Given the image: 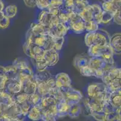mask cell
<instances>
[{"label":"cell","instance_id":"6da1fadb","mask_svg":"<svg viewBox=\"0 0 121 121\" xmlns=\"http://www.w3.org/2000/svg\"><path fill=\"white\" fill-rule=\"evenodd\" d=\"M88 97L103 101L104 102L110 101L111 92L108 90L103 83H93L87 87Z\"/></svg>","mask_w":121,"mask_h":121},{"label":"cell","instance_id":"7a4b0ae2","mask_svg":"<svg viewBox=\"0 0 121 121\" xmlns=\"http://www.w3.org/2000/svg\"><path fill=\"white\" fill-rule=\"evenodd\" d=\"M25 42H29L33 44L41 47L45 50L52 48V36L49 33L42 35H33L30 29L28 30L26 36Z\"/></svg>","mask_w":121,"mask_h":121},{"label":"cell","instance_id":"3957f363","mask_svg":"<svg viewBox=\"0 0 121 121\" xmlns=\"http://www.w3.org/2000/svg\"><path fill=\"white\" fill-rule=\"evenodd\" d=\"M61 93L64 96L65 99L71 106L77 104L82 99V94L77 90L74 89L71 86L64 87L60 88Z\"/></svg>","mask_w":121,"mask_h":121},{"label":"cell","instance_id":"277c9868","mask_svg":"<svg viewBox=\"0 0 121 121\" xmlns=\"http://www.w3.org/2000/svg\"><path fill=\"white\" fill-rule=\"evenodd\" d=\"M69 16L68 26L69 29L77 34H81L85 32V22L78 14L72 12L69 13Z\"/></svg>","mask_w":121,"mask_h":121},{"label":"cell","instance_id":"5b68a950","mask_svg":"<svg viewBox=\"0 0 121 121\" xmlns=\"http://www.w3.org/2000/svg\"><path fill=\"white\" fill-rule=\"evenodd\" d=\"M1 114L5 115L12 120L23 121L25 116L23 115L20 106L16 103L10 106L1 107Z\"/></svg>","mask_w":121,"mask_h":121},{"label":"cell","instance_id":"8992f818","mask_svg":"<svg viewBox=\"0 0 121 121\" xmlns=\"http://www.w3.org/2000/svg\"><path fill=\"white\" fill-rule=\"evenodd\" d=\"M110 41V35L103 29H98L94 32L93 45L109 46Z\"/></svg>","mask_w":121,"mask_h":121},{"label":"cell","instance_id":"52a82bcc","mask_svg":"<svg viewBox=\"0 0 121 121\" xmlns=\"http://www.w3.org/2000/svg\"><path fill=\"white\" fill-rule=\"evenodd\" d=\"M4 90L9 94L13 96L22 92V84L16 76L14 79L7 80Z\"/></svg>","mask_w":121,"mask_h":121},{"label":"cell","instance_id":"ba28073f","mask_svg":"<svg viewBox=\"0 0 121 121\" xmlns=\"http://www.w3.org/2000/svg\"><path fill=\"white\" fill-rule=\"evenodd\" d=\"M56 81L53 77H51L47 81L37 84V92L41 97L48 95L51 88L56 87Z\"/></svg>","mask_w":121,"mask_h":121},{"label":"cell","instance_id":"9c48e42d","mask_svg":"<svg viewBox=\"0 0 121 121\" xmlns=\"http://www.w3.org/2000/svg\"><path fill=\"white\" fill-rule=\"evenodd\" d=\"M106 64L102 57H90L88 66L96 72V77H102V70Z\"/></svg>","mask_w":121,"mask_h":121},{"label":"cell","instance_id":"30bf717a","mask_svg":"<svg viewBox=\"0 0 121 121\" xmlns=\"http://www.w3.org/2000/svg\"><path fill=\"white\" fill-rule=\"evenodd\" d=\"M108 52H113L110 46L93 45L89 47L88 55L90 57H101Z\"/></svg>","mask_w":121,"mask_h":121},{"label":"cell","instance_id":"8fae6325","mask_svg":"<svg viewBox=\"0 0 121 121\" xmlns=\"http://www.w3.org/2000/svg\"><path fill=\"white\" fill-rule=\"evenodd\" d=\"M69 29L67 25L59 23L53 28L49 29V33L51 36L56 38H64L68 33Z\"/></svg>","mask_w":121,"mask_h":121},{"label":"cell","instance_id":"7c38bea8","mask_svg":"<svg viewBox=\"0 0 121 121\" xmlns=\"http://www.w3.org/2000/svg\"><path fill=\"white\" fill-rule=\"evenodd\" d=\"M43 57L48 67L54 66L59 61V53L54 48L45 51Z\"/></svg>","mask_w":121,"mask_h":121},{"label":"cell","instance_id":"4fadbf2b","mask_svg":"<svg viewBox=\"0 0 121 121\" xmlns=\"http://www.w3.org/2000/svg\"><path fill=\"white\" fill-rule=\"evenodd\" d=\"M104 101L94 98L87 97L85 100V105L88 108L89 111H103Z\"/></svg>","mask_w":121,"mask_h":121},{"label":"cell","instance_id":"5bb4252c","mask_svg":"<svg viewBox=\"0 0 121 121\" xmlns=\"http://www.w3.org/2000/svg\"><path fill=\"white\" fill-rule=\"evenodd\" d=\"M110 46L113 52V54L121 55V34L116 33L110 36Z\"/></svg>","mask_w":121,"mask_h":121},{"label":"cell","instance_id":"9a60e30c","mask_svg":"<svg viewBox=\"0 0 121 121\" xmlns=\"http://www.w3.org/2000/svg\"><path fill=\"white\" fill-rule=\"evenodd\" d=\"M56 85L58 88L64 87L71 86V79L69 75L66 73H59L57 74L55 77Z\"/></svg>","mask_w":121,"mask_h":121},{"label":"cell","instance_id":"2e32d148","mask_svg":"<svg viewBox=\"0 0 121 121\" xmlns=\"http://www.w3.org/2000/svg\"><path fill=\"white\" fill-rule=\"evenodd\" d=\"M89 59L90 56L84 54L77 55L73 59V65L78 70H80L81 68L89 65Z\"/></svg>","mask_w":121,"mask_h":121},{"label":"cell","instance_id":"e0dca14e","mask_svg":"<svg viewBox=\"0 0 121 121\" xmlns=\"http://www.w3.org/2000/svg\"><path fill=\"white\" fill-rule=\"evenodd\" d=\"M57 117H63L68 115L71 105L68 104L65 99H63L57 103Z\"/></svg>","mask_w":121,"mask_h":121},{"label":"cell","instance_id":"ac0fdd59","mask_svg":"<svg viewBox=\"0 0 121 121\" xmlns=\"http://www.w3.org/2000/svg\"><path fill=\"white\" fill-rule=\"evenodd\" d=\"M17 77L22 85L34 77V73L30 67L27 69L19 70Z\"/></svg>","mask_w":121,"mask_h":121},{"label":"cell","instance_id":"d6986e66","mask_svg":"<svg viewBox=\"0 0 121 121\" xmlns=\"http://www.w3.org/2000/svg\"><path fill=\"white\" fill-rule=\"evenodd\" d=\"M27 116L31 121H40L43 117L42 111L39 105H35L31 107Z\"/></svg>","mask_w":121,"mask_h":121},{"label":"cell","instance_id":"ffe728a7","mask_svg":"<svg viewBox=\"0 0 121 121\" xmlns=\"http://www.w3.org/2000/svg\"><path fill=\"white\" fill-rule=\"evenodd\" d=\"M29 29L33 35H45L49 32V29L41 25L38 22L31 23Z\"/></svg>","mask_w":121,"mask_h":121},{"label":"cell","instance_id":"44dd1931","mask_svg":"<svg viewBox=\"0 0 121 121\" xmlns=\"http://www.w3.org/2000/svg\"><path fill=\"white\" fill-rule=\"evenodd\" d=\"M52 16L53 15H51L46 9L43 10L40 12L39 17H38V23L41 25H43L44 27L48 28V27L51 22V20H52Z\"/></svg>","mask_w":121,"mask_h":121},{"label":"cell","instance_id":"7402d4cb","mask_svg":"<svg viewBox=\"0 0 121 121\" xmlns=\"http://www.w3.org/2000/svg\"><path fill=\"white\" fill-rule=\"evenodd\" d=\"M36 91H37V83L34 77L22 85V92L28 95L34 94L36 93Z\"/></svg>","mask_w":121,"mask_h":121},{"label":"cell","instance_id":"603a6c76","mask_svg":"<svg viewBox=\"0 0 121 121\" xmlns=\"http://www.w3.org/2000/svg\"><path fill=\"white\" fill-rule=\"evenodd\" d=\"M82 19L84 22H88L93 20L94 18V10H93L92 5H90L86 7L84 10L78 14Z\"/></svg>","mask_w":121,"mask_h":121},{"label":"cell","instance_id":"cb8c5ba5","mask_svg":"<svg viewBox=\"0 0 121 121\" xmlns=\"http://www.w3.org/2000/svg\"><path fill=\"white\" fill-rule=\"evenodd\" d=\"M110 102L116 108H121V89L111 93Z\"/></svg>","mask_w":121,"mask_h":121},{"label":"cell","instance_id":"d4e9b609","mask_svg":"<svg viewBox=\"0 0 121 121\" xmlns=\"http://www.w3.org/2000/svg\"><path fill=\"white\" fill-rule=\"evenodd\" d=\"M51 77V73L47 70L42 72H37L36 73H34V78L37 84L46 81Z\"/></svg>","mask_w":121,"mask_h":121},{"label":"cell","instance_id":"484cf974","mask_svg":"<svg viewBox=\"0 0 121 121\" xmlns=\"http://www.w3.org/2000/svg\"><path fill=\"white\" fill-rule=\"evenodd\" d=\"M33 60L35 61V67H36L37 72H42V71L46 70L48 67L47 62H46L45 59H44L43 56L36 58Z\"/></svg>","mask_w":121,"mask_h":121},{"label":"cell","instance_id":"4316f807","mask_svg":"<svg viewBox=\"0 0 121 121\" xmlns=\"http://www.w3.org/2000/svg\"><path fill=\"white\" fill-rule=\"evenodd\" d=\"M89 5V1L87 0H77L73 6V12L80 14Z\"/></svg>","mask_w":121,"mask_h":121},{"label":"cell","instance_id":"83f0119b","mask_svg":"<svg viewBox=\"0 0 121 121\" xmlns=\"http://www.w3.org/2000/svg\"><path fill=\"white\" fill-rule=\"evenodd\" d=\"M18 70L13 65L5 67V76L8 79H12L17 76Z\"/></svg>","mask_w":121,"mask_h":121},{"label":"cell","instance_id":"f1b7e54d","mask_svg":"<svg viewBox=\"0 0 121 121\" xmlns=\"http://www.w3.org/2000/svg\"><path fill=\"white\" fill-rule=\"evenodd\" d=\"M13 65L15 66L18 70H22L30 68L29 63L28 61L22 58L15 59L13 63Z\"/></svg>","mask_w":121,"mask_h":121},{"label":"cell","instance_id":"f546056e","mask_svg":"<svg viewBox=\"0 0 121 121\" xmlns=\"http://www.w3.org/2000/svg\"><path fill=\"white\" fill-rule=\"evenodd\" d=\"M121 110L105 113L103 121H121Z\"/></svg>","mask_w":121,"mask_h":121},{"label":"cell","instance_id":"4dcf8cb0","mask_svg":"<svg viewBox=\"0 0 121 121\" xmlns=\"http://www.w3.org/2000/svg\"><path fill=\"white\" fill-rule=\"evenodd\" d=\"M81 106L78 103V104L71 106V108L68 113V116L72 118H75V117H78L79 115L81 114Z\"/></svg>","mask_w":121,"mask_h":121},{"label":"cell","instance_id":"1f68e13d","mask_svg":"<svg viewBox=\"0 0 121 121\" xmlns=\"http://www.w3.org/2000/svg\"><path fill=\"white\" fill-rule=\"evenodd\" d=\"M17 8L15 5H9L5 7L4 13L5 16L9 18H12L16 16L17 13Z\"/></svg>","mask_w":121,"mask_h":121},{"label":"cell","instance_id":"d6a6232c","mask_svg":"<svg viewBox=\"0 0 121 121\" xmlns=\"http://www.w3.org/2000/svg\"><path fill=\"white\" fill-rule=\"evenodd\" d=\"M113 15L114 14L113 13L103 10L100 17L99 24H107L109 23L113 19Z\"/></svg>","mask_w":121,"mask_h":121},{"label":"cell","instance_id":"836d02e7","mask_svg":"<svg viewBox=\"0 0 121 121\" xmlns=\"http://www.w3.org/2000/svg\"><path fill=\"white\" fill-rule=\"evenodd\" d=\"M80 72L81 75L83 76H86V77H96L97 76L96 75V72L89 66H86L85 67L81 68L80 70Z\"/></svg>","mask_w":121,"mask_h":121},{"label":"cell","instance_id":"e575fe53","mask_svg":"<svg viewBox=\"0 0 121 121\" xmlns=\"http://www.w3.org/2000/svg\"><path fill=\"white\" fill-rule=\"evenodd\" d=\"M64 41V38H56L52 36V48L59 52L62 48Z\"/></svg>","mask_w":121,"mask_h":121},{"label":"cell","instance_id":"d590c367","mask_svg":"<svg viewBox=\"0 0 121 121\" xmlns=\"http://www.w3.org/2000/svg\"><path fill=\"white\" fill-rule=\"evenodd\" d=\"M41 96L37 93H35L32 95H30L28 96V102L30 104L31 106H35V105H39L40 103V99H41Z\"/></svg>","mask_w":121,"mask_h":121},{"label":"cell","instance_id":"8d00e7d4","mask_svg":"<svg viewBox=\"0 0 121 121\" xmlns=\"http://www.w3.org/2000/svg\"><path fill=\"white\" fill-rule=\"evenodd\" d=\"M10 25V18L4 15V12H0V29H5Z\"/></svg>","mask_w":121,"mask_h":121},{"label":"cell","instance_id":"74e56055","mask_svg":"<svg viewBox=\"0 0 121 121\" xmlns=\"http://www.w3.org/2000/svg\"><path fill=\"white\" fill-rule=\"evenodd\" d=\"M98 27L99 24L94 20L85 22V31L87 32H95L98 29Z\"/></svg>","mask_w":121,"mask_h":121},{"label":"cell","instance_id":"f35d334b","mask_svg":"<svg viewBox=\"0 0 121 121\" xmlns=\"http://www.w3.org/2000/svg\"><path fill=\"white\" fill-rule=\"evenodd\" d=\"M5 67L0 66V90H4L7 79L5 76Z\"/></svg>","mask_w":121,"mask_h":121},{"label":"cell","instance_id":"ab89813d","mask_svg":"<svg viewBox=\"0 0 121 121\" xmlns=\"http://www.w3.org/2000/svg\"><path fill=\"white\" fill-rule=\"evenodd\" d=\"M28 95L25 94V93H23V92H21V93H18L17 95L13 96L14 100H15V102L17 104H21L22 103L24 102L27 101L28 99Z\"/></svg>","mask_w":121,"mask_h":121},{"label":"cell","instance_id":"60d3db41","mask_svg":"<svg viewBox=\"0 0 121 121\" xmlns=\"http://www.w3.org/2000/svg\"><path fill=\"white\" fill-rule=\"evenodd\" d=\"M101 8H102L103 10L107 12H110V13H112L113 14H114L115 12L117 11V9L115 8V7L110 1L102 3V7Z\"/></svg>","mask_w":121,"mask_h":121},{"label":"cell","instance_id":"b9f144b4","mask_svg":"<svg viewBox=\"0 0 121 121\" xmlns=\"http://www.w3.org/2000/svg\"><path fill=\"white\" fill-rule=\"evenodd\" d=\"M119 110H121V108H116L115 106H113V105L111 104V102L110 101L104 102V106H103V111L105 113L116 111H118Z\"/></svg>","mask_w":121,"mask_h":121},{"label":"cell","instance_id":"7bdbcfd3","mask_svg":"<svg viewBox=\"0 0 121 121\" xmlns=\"http://www.w3.org/2000/svg\"><path fill=\"white\" fill-rule=\"evenodd\" d=\"M51 4V0H36V7L42 10L47 9Z\"/></svg>","mask_w":121,"mask_h":121},{"label":"cell","instance_id":"ee69618b","mask_svg":"<svg viewBox=\"0 0 121 121\" xmlns=\"http://www.w3.org/2000/svg\"><path fill=\"white\" fill-rule=\"evenodd\" d=\"M93 36H94V32H87L86 34L84 41H85V44L88 47H90L93 45Z\"/></svg>","mask_w":121,"mask_h":121},{"label":"cell","instance_id":"f6af8a7d","mask_svg":"<svg viewBox=\"0 0 121 121\" xmlns=\"http://www.w3.org/2000/svg\"><path fill=\"white\" fill-rule=\"evenodd\" d=\"M91 115L93 118L98 121H103L105 116V113L103 111H90Z\"/></svg>","mask_w":121,"mask_h":121},{"label":"cell","instance_id":"bcb514c9","mask_svg":"<svg viewBox=\"0 0 121 121\" xmlns=\"http://www.w3.org/2000/svg\"><path fill=\"white\" fill-rule=\"evenodd\" d=\"M18 105L20 106L21 110L22 112L23 115L25 116H27L28 111H29V110H30L31 107L32 106L30 105V104L28 102V101L24 102L22 103V104H18Z\"/></svg>","mask_w":121,"mask_h":121},{"label":"cell","instance_id":"7dc6e473","mask_svg":"<svg viewBox=\"0 0 121 121\" xmlns=\"http://www.w3.org/2000/svg\"><path fill=\"white\" fill-rule=\"evenodd\" d=\"M77 0H63V5L70 12H73V6Z\"/></svg>","mask_w":121,"mask_h":121},{"label":"cell","instance_id":"c3c4849f","mask_svg":"<svg viewBox=\"0 0 121 121\" xmlns=\"http://www.w3.org/2000/svg\"><path fill=\"white\" fill-rule=\"evenodd\" d=\"M69 14H67V13H61L60 12L59 15H58V18H59V23H63L66 25H68V23L69 21Z\"/></svg>","mask_w":121,"mask_h":121},{"label":"cell","instance_id":"681fc988","mask_svg":"<svg viewBox=\"0 0 121 121\" xmlns=\"http://www.w3.org/2000/svg\"><path fill=\"white\" fill-rule=\"evenodd\" d=\"M121 10H117L115 13L113 15V19L114 21V23L119 25H121Z\"/></svg>","mask_w":121,"mask_h":121},{"label":"cell","instance_id":"f907efd6","mask_svg":"<svg viewBox=\"0 0 121 121\" xmlns=\"http://www.w3.org/2000/svg\"><path fill=\"white\" fill-rule=\"evenodd\" d=\"M47 11L52 15H56V16H58L60 13V10H59V7H57L52 6L51 5H49L48 6V8L47 9Z\"/></svg>","mask_w":121,"mask_h":121},{"label":"cell","instance_id":"816d5d0a","mask_svg":"<svg viewBox=\"0 0 121 121\" xmlns=\"http://www.w3.org/2000/svg\"><path fill=\"white\" fill-rule=\"evenodd\" d=\"M56 117L52 115H43L42 118L43 121H56Z\"/></svg>","mask_w":121,"mask_h":121},{"label":"cell","instance_id":"f5cc1de1","mask_svg":"<svg viewBox=\"0 0 121 121\" xmlns=\"http://www.w3.org/2000/svg\"><path fill=\"white\" fill-rule=\"evenodd\" d=\"M24 2L28 7H35L36 6V0H24Z\"/></svg>","mask_w":121,"mask_h":121},{"label":"cell","instance_id":"db71d44e","mask_svg":"<svg viewBox=\"0 0 121 121\" xmlns=\"http://www.w3.org/2000/svg\"><path fill=\"white\" fill-rule=\"evenodd\" d=\"M63 3V0H51L50 5L57 7H60Z\"/></svg>","mask_w":121,"mask_h":121},{"label":"cell","instance_id":"11a10c76","mask_svg":"<svg viewBox=\"0 0 121 121\" xmlns=\"http://www.w3.org/2000/svg\"><path fill=\"white\" fill-rule=\"evenodd\" d=\"M117 10L121 9V0H110L109 1Z\"/></svg>","mask_w":121,"mask_h":121},{"label":"cell","instance_id":"9f6ffc18","mask_svg":"<svg viewBox=\"0 0 121 121\" xmlns=\"http://www.w3.org/2000/svg\"><path fill=\"white\" fill-rule=\"evenodd\" d=\"M13 120L11 119L10 118H9V117H7V116L5 115H2L1 114L0 115V121H12Z\"/></svg>","mask_w":121,"mask_h":121},{"label":"cell","instance_id":"6f0895ef","mask_svg":"<svg viewBox=\"0 0 121 121\" xmlns=\"http://www.w3.org/2000/svg\"><path fill=\"white\" fill-rule=\"evenodd\" d=\"M4 3L2 1V0H0V12H1V11H3V10H4Z\"/></svg>","mask_w":121,"mask_h":121},{"label":"cell","instance_id":"680465c9","mask_svg":"<svg viewBox=\"0 0 121 121\" xmlns=\"http://www.w3.org/2000/svg\"><path fill=\"white\" fill-rule=\"evenodd\" d=\"M99 1L102 2V3H105V2L109 1L110 0H99Z\"/></svg>","mask_w":121,"mask_h":121},{"label":"cell","instance_id":"91938a15","mask_svg":"<svg viewBox=\"0 0 121 121\" xmlns=\"http://www.w3.org/2000/svg\"><path fill=\"white\" fill-rule=\"evenodd\" d=\"M1 107L0 106V115H1Z\"/></svg>","mask_w":121,"mask_h":121},{"label":"cell","instance_id":"94428289","mask_svg":"<svg viewBox=\"0 0 121 121\" xmlns=\"http://www.w3.org/2000/svg\"><path fill=\"white\" fill-rule=\"evenodd\" d=\"M15 121V120H13V121Z\"/></svg>","mask_w":121,"mask_h":121}]
</instances>
